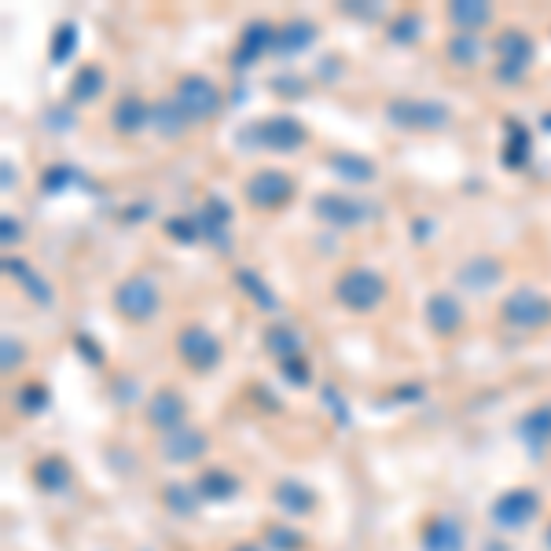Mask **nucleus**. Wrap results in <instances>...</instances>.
<instances>
[{"label": "nucleus", "mask_w": 551, "mask_h": 551, "mask_svg": "<svg viewBox=\"0 0 551 551\" xmlns=\"http://www.w3.org/2000/svg\"><path fill=\"white\" fill-rule=\"evenodd\" d=\"M228 551H261L258 544H250V540H239V544H232Z\"/></svg>", "instance_id": "603ef678"}, {"label": "nucleus", "mask_w": 551, "mask_h": 551, "mask_svg": "<svg viewBox=\"0 0 551 551\" xmlns=\"http://www.w3.org/2000/svg\"><path fill=\"white\" fill-rule=\"evenodd\" d=\"M12 162H4V192H12Z\"/></svg>", "instance_id": "3c124183"}, {"label": "nucleus", "mask_w": 551, "mask_h": 551, "mask_svg": "<svg viewBox=\"0 0 551 551\" xmlns=\"http://www.w3.org/2000/svg\"><path fill=\"white\" fill-rule=\"evenodd\" d=\"M427 327L434 331L438 338H452V335H460V327H463V305L456 294L449 291H434L427 298Z\"/></svg>", "instance_id": "2eb2a0df"}, {"label": "nucleus", "mask_w": 551, "mask_h": 551, "mask_svg": "<svg viewBox=\"0 0 551 551\" xmlns=\"http://www.w3.org/2000/svg\"><path fill=\"white\" fill-rule=\"evenodd\" d=\"M4 272L12 276L19 287L26 291V298L34 305H52L56 302V291H52V283L41 276V272L30 265V261H23V258H4Z\"/></svg>", "instance_id": "412c9836"}, {"label": "nucleus", "mask_w": 551, "mask_h": 551, "mask_svg": "<svg viewBox=\"0 0 551 551\" xmlns=\"http://www.w3.org/2000/svg\"><path fill=\"white\" fill-rule=\"evenodd\" d=\"M416 397H423V386L408 383V390H394V394H390V401H416Z\"/></svg>", "instance_id": "8fccbe9b"}, {"label": "nucleus", "mask_w": 551, "mask_h": 551, "mask_svg": "<svg viewBox=\"0 0 551 551\" xmlns=\"http://www.w3.org/2000/svg\"><path fill=\"white\" fill-rule=\"evenodd\" d=\"M70 463L63 456H45V460L34 463V482L41 493H63L70 489Z\"/></svg>", "instance_id": "2f4dec72"}, {"label": "nucleus", "mask_w": 551, "mask_h": 551, "mask_svg": "<svg viewBox=\"0 0 551 551\" xmlns=\"http://www.w3.org/2000/svg\"><path fill=\"white\" fill-rule=\"evenodd\" d=\"M23 364V346L12 335H4V372H15Z\"/></svg>", "instance_id": "c03bdc74"}, {"label": "nucleus", "mask_w": 551, "mask_h": 551, "mask_svg": "<svg viewBox=\"0 0 551 551\" xmlns=\"http://www.w3.org/2000/svg\"><path fill=\"white\" fill-rule=\"evenodd\" d=\"M0 236H4V247H12V243L23 239V225H19L12 214H4L0 217Z\"/></svg>", "instance_id": "49530a36"}, {"label": "nucleus", "mask_w": 551, "mask_h": 551, "mask_svg": "<svg viewBox=\"0 0 551 551\" xmlns=\"http://www.w3.org/2000/svg\"><path fill=\"white\" fill-rule=\"evenodd\" d=\"M320 397H324V405L331 408V412H335L338 423L346 427V423H349V408H346V401H342V397L335 394V386H320Z\"/></svg>", "instance_id": "37998d69"}, {"label": "nucleus", "mask_w": 551, "mask_h": 551, "mask_svg": "<svg viewBox=\"0 0 551 551\" xmlns=\"http://www.w3.org/2000/svg\"><path fill=\"white\" fill-rule=\"evenodd\" d=\"M111 129L118 136H140L151 125V103L144 96H136V92H122L111 107Z\"/></svg>", "instance_id": "4468645a"}, {"label": "nucleus", "mask_w": 551, "mask_h": 551, "mask_svg": "<svg viewBox=\"0 0 551 551\" xmlns=\"http://www.w3.org/2000/svg\"><path fill=\"white\" fill-rule=\"evenodd\" d=\"M236 140L243 147H265V151H276V155H294L298 147H305L309 133L294 114H269V118L239 129Z\"/></svg>", "instance_id": "f03ea898"}, {"label": "nucleus", "mask_w": 551, "mask_h": 551, "mask_svg": "<svg viewBox=\"0 0 551 551\" xmlns=\"http://www.w3.org/2000/svg\"><path fill=\"white\" fill-rule=\"evenodd\" d=\"M276 30H280V26L265 23V19H254V23L243 26V34H239L236 48H232V56H228L232 70H250L265 52H276Z\"/></svg>", "instance_id": "ddd939ff"}, {"label": "nucleus", "mask_w": 551, "mask_h": 551, "mask_svg": "<svg viewBox=\"0 0 551 551\" xmlns=\"http://www.w3.org/2000/svg\"><path fill=\"white\" fill-rule=\"evenodd\" d=\"M265 540H269L276 551H302L305 548V537L298 533V529H291V526H269Z\"/></svg>", "instance_id": "58836bf2"}, {"label": "nucleus", "mask_w": 551, "mask_h": 551, "mask_svg": "<svg viewBox=\"0 0 551 551\" xmlns=\"http://www.w3.org/2000/svg\"><path fill=\"white\" fill-rule=\"evenodd\" d=\"M544 544H548V551H551V522H548V529H544Z\"/></svg>", "instance_id": "864d4df0"}, {"label": "nucleus", "mask_w": 551, "mask_h": 551, "mask_svg": "<svg viewBox=\"0 0 551 551\" xmlns=\"http://www.w3.org/2000/svg\"><path fill=\"white\" fill-rule=\"evenodd\" d=\"M166 232L177 239V243H195V239L203 236V228H199L195 217H173V221H166Z\"/></svg>", "instance_id": "a19ab883"}, {"label": "nucleus", "mask_w": 551, "mask_h": 551, "mask_svg": "<svg viewBox=\"0 0 551 551\" xmlns=\"http://www.w3.org/2000/svg\"><path fill=\"white\" fill-rule=\"evenodd\" d=\"M199 489H192L188 482H173V485H166L162 489V504L173 511V515H192L195 507H199Z\"/></svg>", "instance_id": "c9c22d12"}, {"label": "nucleus", "mask_w": 551, "mask_h": 551, "mask_svg": "<svg viewBox=\"0 0 551 551\" xmlns=\"http://www.w3.org/2000/svg\"><path fill=\"white\" fill-rule=\"evenodd\" d=\"M537 511H540V496L533 493V489H526V485H515V489L500 493L493 500V507H489L493 522L500 529H507V533H515V529H526L529 522L537 518Z\"/></svg>", "instance_id": "9d476101"}, {"label": "nucleus", "mask_w": 551, "mask_h": 551, "mask_svg": "<svg viewBox=\"0 0 551 551\" xmlns=\"http://www.w3.org/2000/svg\"><path fill=\"white\" fill-rule=\"evenodd\" d=\"M316 41V23L309 19H287V23L276 30V52L280 56H298L305 48H313Z\"/></svg>", "instance_id": "7c9ffc66"}, {"label": "nucleus", "mask_w": 551, "mask_h": 551, "mask_svg": "<svg viewBox=\"0 0 551 551\" xmlns=\"http://www.w3.org/2000/svg\"><path fill=\"white\" fill-rule=\"evenodd\" d=\"M195 489L210 504H225V500H232L239 493V478L232 471H225V467H210V471L195 478Z\"/></svg>", "instance_id": "c85d7f7f"}, {"label": "nucleus", "mask_w": 551, "mask_h": 551, "mask_svg": "<svg viewBox=\"0 0 551 551\" xmlns=\"http://www.w3.org/2000/svg\"><path fill=\"white\" fill-rule=\"evenodd\" d=\"M261 346H265V353H269V357H276V364H280V360H287V357H302V353H305V335L294 324H283V320H276V324L265 327Z\"/></svg>", "instance_id": "5701e85b"}, {"label": "nucleus", "mask_w": 551, "mask_h": 551, "mask_svg": "<svg viewBox=\"0 0 551 551\" xmlns=\"http://www.w3.org/2000/svg\"><path fill=\"white\" fill-rule=\"evenodd\" d=\"M177 357L184 368H192V372L206 375L214 372L217 364H221V357H225V346H221V338L210 331L206 324H184L177 331Z\"/></svg>", "instance_id": "0eeeda50"}, {"label": "nucleus", "mask_w": 551, "mask_h": 551, "mask_svg": "<svg viewBox=\"0 0 551 551\" xmlns=\"http://www.w3.org/2000/svg\"><path fill=\"white\" fill-rule=\"evenodd\" d=\"M430 236H434V225H430L427 217H416V221H412V239H416V243H430Z\"/></svg>", "instance_id": "09e8293b"}, {"label": "nucleus", "mask_w": 551, "mask_h": 551, "mask_svg": "<svg viewBox=\"0 0 551 551\" xmlns=\"http://www.w3.org/2000/svg\"><path fill=\"white\" fill-rule=\"evenodd\" d=\"M504 166L507 169H526L529 158H533V133H529V125L522 118H504Z\"/></svg>", "instance_id": "aec40b11"}, {"label": "nucleus", "mask_w": 551, "mask_h": 551, "mask_svg": "<svg viewBox=\"0 0 551 551\" xmlns=\"http://www.w3.org/2000/svg\"><path fill=\"white\" fill-rule=\"evenodd\" d=\"M313 214L324 221V225L346 232V228H360L368 217H372V206L360 203V199H349V195L338 192H320L313 203Z\"/></svg>", "instance_id": "f8f14e48"}, {"label": "nucleus", "mask_w": 551, "mask_h": 551, "mask_svg": "<svg viewBox=\"0 0 551 551\" xmlns=\"http://www.w3.org/2000/svg\"><path fill=\"white\" fill-rule=\"evenodd\" d=\"M449 23L456 26L460 34H478V30H485V26L493 23V8L482 4V0H452Z\"/></svg>", "instance_id": "cd10ccee"}, {"label": "nucleus", "mask_w": 551, "mask_h": 551, "mask_svg": "<svg viewBox=\"0 0 551 551\" xmlns=\"http://www.w3.org/2000/svg\"><path fill=\"white\" fill-rule=\"evenodd\" d=\"M151 129H155L162 140H180V136L192 129V122H188V114L177 107V100L169 96V100L151 103Z\"/></svg>", "instance_id": "a878e982"}, {"label": "nucleus", "mask_w": 551, "mask_h": 551, "mask_svg": "<svg viewBox=\"0 0 551 551\" xmlns=\"http://www.w3.org/2000/svg\"><path fill=\"white\" fill-rule=\"evenodd\" d=\"M144 419L151 430L173 434V430L188 427V397L180 394L177 386H158L155 394L147 397Z\"/></svg>", "instance_id": "9b49d317"}, {"label": "nucleus", "mask_w": 551, "mask_h": 551, "mask_svg": "<svg viewBox=\"0 0 551 551\" xmlns=\"http://www.w3.org/2000/svg\"><path fill=\"white\" fill-rule=\"evenodd\" d=\"M294 195H298V180L291 173H283V169H258V173H250L243 180V199L261 214L291 206Z\"/></svg>", "instance_id": "423d86ee"}, {"label": "nucleus", "mask_w": 551, "mask_h": 551, "mask_svg": "<svg viewBox=\"0 0 551 551\" xmlns=\"http://www.w3.org/2000/svg\"><path fill=\"white\" fill-rule=\"evenodd\" d=\"M81 45V30L78 23H59L56 30H52V45H48V59H52V67H63L67 59H74V52H78Z\"/></svg>", "instance_id": "473e14b6"}, {"label": "nucleus", "mask_w": 551, "mask_h": 551, "mask_svg": "<svg viewBox=\"0 0 551 551\" xmlns=\"http://www.w3.org/2000/svg\"><path fill=\"white\" fill-rule=\"evenodd\" d=\"M500 320L518 331H540L551 324V298L533 287H518L500 302Z\"/></svg>", "instance_id": "1a4fd4ad"}, {"label": "nucleus", "mask_w": 551, "mask_h": 551, "mask_svg": "<svg viewBox=\"0 0 551 551\" xmlns=\"http://www.w3.org/2000/svg\"><path fill=\"white\" fill-rule=\"evenodd\" d=\"M70 118H74V114H70V103H67V107H52V111H48V129H56V133H67V129H70Z\"/></svg>", "instance_id": "de8ad7c7"}, {"label": "nucleus", "mask_w": 551, "mask_h": 551, "mask_svg": "<svg viewBox=\"0 0 551 551\" xmlns=\"http://www.w3.org/2000/svg\"><path fill=\"white\" fill-rule=\"evenodd\" d=\"M103 89H107V74H103L100 63H81V67L74 70L70 85H67V103H70V107L96 103Z\"/></svg>", "instance_id": "4be33fe9"}, {"label": "nucleus", "mask_w": 551, "mask_h": 551, "mask_svg": "<svg viewBox=\"0 0 551 551\" xmlns=\"http://www.w3.org/2000/svg\"><path fill=\"white\" fill-rule=\"evenodd\" d=\"M272 92L298 100V96H305V78H298V74H276V78H272Z\"/></svg>", "instance_id": "79ce46f5"}, {"label": "nucleus", "mask_w": 551, "mask_h": 551, "mask_svg": "<svg viewBox=\"0 0 551 551\" xmlns=\"http://www.w3.org/2000/svg\"><path fill=\"white\" fill-rule=\"evenodd\" d=\"M386 122L394 129H408V133H441L452 125V107L441 100L401 96V100L386 103Z\"/></svg>", "instance_id": "39448f33"}, {"label": "nucleus", "mask_w": 551, "mask_h": 551, "mask_svg": "<svg viewBox=\"0 0 551 551\" xmlns=\"http://www.w3.org/2000/svg\"><path fill=\"white\" fill-rule=\"evenodd\" d=\"M423 551H467V533L452 515H430L423 533H419Z\"/></svg>", "instance_id": "dca6fc26"}, {"label": "nucleus", "mask_w": 551, "mask_h": 551, "mask_svg": "<svg viewBox=\"0 0 551 551\" xmlns=\"http://www.w3.org/2000/svg\"><path fill=\"white\" fill-rule=\"evenodd\" d=\"M386 294H390V283L372 265H349L335 280V302L349 313H375L386 302Z\"/></svg>", "instance_id": "f257e3e1"}, {"label": "nucleus", "mask_w": 551, "mask_h": 551, "mask_svg": "<svg viewBox=\"0 0 551 551\" xmlns=\"http://www.w3.org/2000/svg\"><path fill=\"white\" fill-rule=\"evenodd\" d=\"M427 34V26H423V15L419 12H397V19L390 23V45H401V48H408V45H416L419 37Z\"/></svg>", "instance_id": "f704fd0d"}, {"label": "nucleus", "mask_w": 551, "mask_h": 551, "mask_svg": "<svg viewBox=\"0 0 551 551\" xmlns=\"http://www.w3.org/2000/svg\"><path fill=\"white\" fill-rule=\"evenodd\" d=\"M74 346L85 353V360H89V364H103V357H107V353H103V346H96L89 335H74Z\"/></svg>", "instance_id": "a18cd8bd"}, {"label": "nucleus", "mask_w": 551, "mask_h": 551, "mask_svg": "<svg viewBox=\"0 0 551 551\" xmlns=\"http://www.w3.org/2000/svg\"><path fill=\"white\" fill-rule=\"evenodd\" d=\"M162 456L169 463H195L203 460L206 452H210V438H206L199 427H180L173 434H162Z\"/></svg>", "instance_id": "f3484780"}, {"label": "nucleus", "mask_w": 551, "mask_h": 551, "mask_svg": "<svg viewBox=\"0 0 551 551\" xmlns=\"http://www.w3.org/2000/svg\"><path fill=\"white\" fill-rule=\"evenodd\" d=\"M482 37L478 34H452L449 45H445V56L456 63V67H478L482 63Z\"/></svg>", "instance_id": "72a5a7b5"}, {"label": "nucleus", "mask_w": 551, "mask_h": 551, "mask_svg": "<svg viewBox=\"0 0 551 551\" xmlns=\"http://www.w3.org/2000/svg\"><path fill=\"white\" fill-rule=\"evenodd\" d=\"M48 405H52V394H48L45 383H23L15 390V408H19L23 416H41Z\"/></svg>", "instance_id": "e433bc0d"}, {"label": "nucleus", "mask_w": 551, "mask_h": 551, "mask_svg": "<svg viewBox=\"0 0 551 551\" xmlns=\"http://www.w3.org/2000/svg\"><path fill=\"white\" fill-rule=\"evenodd\" d=\"M195 221H199V228H203V236L214 243L221 254H228L232 250V243H228V225H232V206L225 203V199H217V195H210L203 203V210L195 214Z\"/></svg>", "instance_id": "a211bd4d"}, {"label": "nucleus", "mask_w": 551, "mask_h": 551, "mask_svg": "<svg viewBox=\"0 0 551 551\" xmlns=\"http://www.w3.org/2000/svg\"><path fill=\"white\" fill-rule=\"evenodd\" d=\"M280 375L287 379L291 386H309V379H313V368H309V357H287L280 360Z\"/></svg>", "instance_id": "ea45409f"}, {"label": "nucleus", "mask_w": 551, "mask_h": 551, "mask_svg": "<svg viewBox=\"0 0 551 551\" xmlns=\"http://www.w3.org/2000/svg\"><path fill=\"white\" fill-rule=\"evenodd\" d=\"M173 100L188 122L199 125V122H210L217 111H221V89L206 74H180L177 85H173Z\"/></svg>", "instance_id": "6e6552de"}, {"label": "nucleus", "mask_w": 551, "mask_h": 551, "mask_svg": "<svg viewBox=\"0 0 551 551\" xmlns=\"http://www.w3.org/2000/svg\"><path fill=\"white\" fill-rule=\"evenodd\" d=\"M232 280H236V287L247 294L250 302L258 305L261 313H280V309H283V302L276 298V291H272L269 283H265V276H261L258 269H250V265H239V269L232 272Z\"/></svg>", "instance_id": "b1692460"}, {"label": "nucleus", "mask_w": 551, "mask_h": 551, "mask_svg": "<svg viewBox=\"0 0 551 551\" xmlns=\"http://www.w3.org/2000/svg\"><path fill=\"white\" fill-rule=\"evenodd\" d=\"M111 305L114 313L129 320V324H147L162 309V287L155 283L151 272H133L111 291Z\"/></svg>", "instance_id": "7ed1b4c3"}, {"label": "nucleus", "mask_w": 551, "mask_h": 551, "mask_svg": "<svg viewBox=\"0 0 551 551\" xmlns=\"http://www.w3.org/2000/svg\"><path fill=\"white\" fill-rule=\"evenodd\" d=\"M518 438L526 441V452L533 460L544 456V449L551 445V405H537L529 408L526 416L518 419Z\"/></svg>", "instance_id": "6ab92c4d"}, {"label": "nucleus", "mask_w": 551, "mask_h": 551, "mask_svg": "<svg viewBox=\"0 0 551 551\" xmlns=\"http://www.w3.org/2000/svg\"><path fill=\"white\" fill-rule=\"evenodd\" d=\"M456 280H460L467 291H493L496 283L504 280V265L496 258H471L456 272Z\"/></svg>", "instance_id": "bb28decb"}, {"label": "nucleus", "mask_w": 551, "mask_h": 551, "mask_svg": "<svg viewBox=\"0 0 551 551\" xmlns=\"http://www.w3.org/2000/svg\"><path fill=\"white\" fill-rule=\"evenodd\" d=\"M74 180H78V169L67 166V162H59V166H48L45 173H41V192L59 195V192H67Z\"/></svg>", "instance_id": "4c0bfd02"}, {"label": "nucleus", "mask_w": 551, "mask_h": 551, "mask_svg": "<svg viewBox=\"0 0 551 551\" xmlns=\"http://www.w3.org/2000/svg\"><path fill=\"white\" fill-rule=\"evenodd\" d=\"M327 169L346 184H372L375 180V162H368L364 155H353V151H335L327 158Z\"/></svg>", "instance_id": "c756f323"}, {"label": "nucleus", "mask_w": 551, "mask_h": 551, "mask_svg": "<svg viewBox=\"0 0 551 551\" xmlns=\"http://www.w3.org/2000/svg\"><path fill=\"white\" fill-rule=\"evenodd\" d=\"M493 52H496L493 74L504 85H518L533 70V63H537V41L526 30H518V26H507V30L496 34Z\"/></svg>", "instance_id": "20e7f679"}, {"label": "nucleus", "mask_w": 551, "mask_h": 551, "mask_svg": "<svg viewBox=\"0 0 551 551\" xmlns=\"http://www.w3.org/2000/svg\"><path fill=\"white\" fill-rule=\"evenodd\" d=\"M272 500H276V507H280L283 515H309L316 507V493L309 489V485H302L298 478H283V482L272 485Z\"/></svg>", "instance_id": "393cba45"}]
</instances>
